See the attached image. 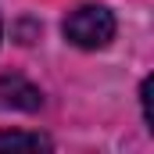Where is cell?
I'll return each instance as SVG.
<instances>
[{"instance_id": "6da1fadb", "label": "cell", "mask_w": 154, "mask_h": 154, "mask_svg": "<svg viewBox=\"0 0 154 154\" xmlns=\"http://www.w3.org/2000/svg\"><path fill=\"white\" fill-rule=\"evenodd\" d=\"M65 36H68V43H75L82 50L108 47L115 36V14L104 4H82L65 18Z\"/></svg>"}, {"instance_id": "7a4b0ae2", "label": "cell", "mask_w": 154, "mask_h": 154, "mask_svg": "<svg viewBox=\"0 0 154 154\" xmlns=\"http://www.w3.org/2000/svg\"><path fill=\"white\" fill-rule=\"evenodd\" d=\"M0 147H50V140L47 136H39V133H0Z\"/></svg>"}]
</instances>
